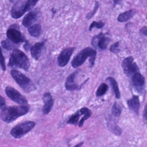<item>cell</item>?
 Instances as JSON below:
<instances>
[{"mask_svg":"<svg viewBox=\"0 0 147 147\" xmlns=\"http://www.w3.org/2000/svg\"><path fill=\"white\" fill-rule=\"evenodd\" d=\"M29 111V107L25 105L6 107L1 109L0 116L4 122L12 123L19 117L27 114Z\"/></svg>","mask_w":147,"mask_h":147,"instance_id":"6da1fadb","label":"cell"},{"mask_svg":"<svg viewBox=\"0 0 147 147\" xmlns=\"http://www.w3.org/2000/svg\"><path fill=\"white\" fill-rule=\"evenodd\" d=\"M97 55V51L91 47H86L81 51L72 60L71 65L74 68L82 66L89 57V67L94 66Z\"/></svg>","mask_w":147,"mask_h":147,"instance_id":"7a4b0ae2","label":"cell"},{"mask_svg":"<svg viewBox=\"0 0 147 147\" xmlns=\"http://www.w3.org/2000/svg\"><path fill=\"white\" fill-rule=\"evenodd\" d=\"M8 65L11 67H18L28 71L30 66V59L24 52L15 49L13 51Z\"/></svg>","mask_w":147,"mask_h":147,"instance_id":"3957f363","label":"cell"},{"mask_svg":"<svg viewBox=\"0 0 147 147\" xmlns=\"http://www.w3.org/2000/svg\"><path fill=\"white\" fill-rule=\"evenodd\" d=\"M38 1V0L18 1L11 10L12 18L15 19L20 18L26 12L31 11Z\"/></svg>","mask_w":147,"mask_h":147,"instance_id":"277c9868","label":"cell"},{"mask_svg":"<svg viewBox=\"0 0 147 147\" xmlns=\"http://www.w3.org/2000/svg\"><path fill=\"white\" fill-rule=\"evenodd\" d=\"M11 74L17 84L26 92H30L36 89L35 83L23 73L18 70L13 69L11 71Z\"/></svg>","mask_w":147,"mask_h":147,"instance_id":"5b68a950","label":"cell"},{"mask_svg":"<svg viewBox=\"0 0 147 147\" xmlns=\"http://www.w3.org/2000/svg\"><path fill=\"white\" fill-rule=\"evenodd\" d=\"M35 126L36 123L33 121H25L13 127L11 130V135L15 138H20L30 132Z\"/></svg>","mask_w":147,"mask_h":147,"instance_id":"8992f818","label":"cell"},{"mask_svg":"<svg viewBox=\"0 0 147 147\" xmlns=\"http://www.w3.org/2000/svg\"><path fill=\"white\" fill-rule=\"evenodd\" d=\"M7 36L8 39L15 44L25 42L27 41L25 36L19 30V26L17 24L12 25L7 29Z\"/></svg>","mask_w":147,"mask_h":147,"instance_id":"52a82bcc","label":"cell"},{"mask_svg":"<svg viewBox=\"0 0 147 147\" xmlns=\"http://www.w3.org/2000/svg\"><path fill=\"white\" fill-rule=\"evenodd\" d=\"M134 61L133 57L130 56L125 57L121 63L124 73L128 77H131L136 73L139 72V68Z\"/></svg>","mask_w":147,"mask_h":147,"instance_id":"ba28073f","label":"cell"},{"mask_svg":"<svg viewBox=\"0 0 147 147\" xmlns=\"http://www.w3.org/2000/svg\"><path fill=\"white\" fill-rule=\"evenodd\" d=\"M111 39L109 37L106 36V34L100 32L94 36L91 41V44L95 49H98L101 51H105L107 49Z\"/></svg>","mask_w":147,"mask_h":147,"instance_id":"9c48e42d","label":"cell"},{"mask_svg":"<svg viewBox=\"0 0 147 147\" xmlns=\"http://www.w3.org/2000/svg\"><path fill=\"white\" fill-rule=\"evenodd\" d=\"M5 92L7 96L14 102L22 105H25L28 104V101L26 98L12 87H7Z\"/></svg>","mask_w":147,"mask_h":147,"instance_id":"30bf717a","label":"cell"},{"mask_svg":"<svg viewBox=\"0 0 147 147\" xmlns=\"http://www.w3.org/2000/svg\"><path fill=\"white\" fill-rule=\"evenodd\" d=\"M75 49L74 47H69L62 51L57 59V64L59 67H63L68 64Z\"/></svg>","mask_w":147,"mask_h":147,"instance_id":"8fae6325","label":"cell"},{"mask_svg":"<svg viewBox=\"0 0 147 147\" xmlns=\"http://www.w3.org/2000/svg\"><path fill=\"white\" fill-rule=\"evenodd\" d=\"M131 82L133 86L138 92L141 93L144 91L145 78L140 72L136 73L131 76Z\"/></svg>","mask_w":147,"mask_h":147,"instance_id":"7c38bea8","label":"cell"},{"mask_svg":"<svg viewBox=\"0 0 147 147\" xmlns=\"http://www.w3.org/2000/svg\"><path fill=\"white\" fill-rule=\"evenodd\" d=\"M39 10L37 9L30 12L27 13L23 19L22 24L25 27L29 28L37 20L39 17Z\"/></svg>","mask_w":147,"mask_h":147,"instance_id":"4fadbf2b","label":"cell"},{"mask_svg":"<svg viewBox=\"0 0 147 147\" xmlns=\"http://www.w3.org/2000/svg\"><path fill=\"white\" fill-rule=\"evenodd\" d=\"M44 105L42 107V112L44 114H48L50 112L54 105V100L51 93L49 92L45 93L42 98Z\"/></svg>","mask_w":147,"mask_h":147,"instance_id":"5bb4252c","label":"cell"},{"mask_svg":"<svg viewBox=\"0 0 147 147\" xmlns=\"http://www.w3.org/2000/svg\"><path fill=\"white\" fill-rule=\"evenodd\" d=\"M78 73V70H76L69 75L67 78L65 82V88L67 91H75L80 88V87L77 85L75 81L76 77Z\"/></svg>","mask_w":147,"mask_h":147,"instance_id":"9a60e30c","label":"cell"},{"mask_svg":"<svg viewBox=\"0 0 147 147\" xmlns=\"http://www.w3.org/2000/svg\"><path fill=\"white\" fill-rule=\"evenodd\" d=\"M45 44V41L36 43L30 49L31 55L35 60L38 61L42 55V49Z\"/></svg>","mask_w":147,"mask_h":147,"instance_id":"2e32d148","label":"cell"},{"mask_svg":"<svg viewBox=\"0 0 147 147\" xmlns=\"http://www.w3.org/2000/svg\"><path fill=\"white\" fill-rule=\"evenodd\" d=\"M127 105L130 110L138 114L140 107V100L139 97L137 95H133L131 98L127 101Z\"/></svg>","mask_w":147,"mask_h":147,"instance_id":"e0dca14e","label":"cell"},{"mask_svg":"<svg viewBox=\"0 0 147 147\" xmlns=\"http://www.w3.org/2000/svg\"><path fill=\"white\" fill-rule=\"evenodd\" d=\"M136 13V10L131 9L119 14L117 18V20L120 23L127 22L133 18Z\"/></svg>","mask_w":147,"mask_h":147,"instance_id":"ac0fdd59","label":"cell"},{"mask_svg":"<svg viewBox=\"0 0 147 147\" xmlns=\"http://www.w3.org/2000/svg\"><path fill=\"white\" fill-rule=\"evenodd\" d=\"M106 81L110 83L112 89H113V93L115 94V97L117 99L120 98V91H119V88L118 84L116 80L113 77L110 76V77H107V78Z\"/></svg>","mask_w":147,"mask_h":147,"instance_id":"d6986e66","label":"cell"},{"mask_svg":"<svg viewBox=\"0 0 147 147\" xmlns=\"http://www.w3.org/2000/svg\"><path fill=\"white\" fill-rule=\"evenodd\" d=\"M28 31L32 36L33 37H38L41 35L42 27L39 24H36L30 26L28 28Z\"/></svg>","mask_w":147,"mask_h":147,"instance_id":"ffe728a7","label":"cell"},{"mask_svg":"<svg viewBox=\"0 0 147 147\" xmlns=\"http://www.w3.org/2000/svg\"><path fill=\"white\" fill-rule=\"evenodd\" d=\"M79 111L81 113L82 115H83V117L82 118L78 124L79 127H82L83 126L84 122L91 117L92 113L91 111L87 107H82Z\"/></svg>","mask_w":147,"mask_h":147,"instance_id":"44dd1931","label":"cell"},{"mask_svg":"<svg viewBox=\"0 0 147 147\" xmlns=\"http://www.w3.org/2000/svg\"><path fill=\"white\" fill-rule=\"evenodd\" d=\"M108 88H109V87L107 84L105 83H101L96 91V96L97 97H100L105 95L108 91Z\"/></svg>","mask_w":147,"mask_h":147,"instance_id":"7402d4cb","label":"cell"},{"mask_svg":"<svg viewBox=\"0 0 147 147\" xmlns=\"http://www.w3.org/2000/svg\"><path fill=\"white\" fill-rule=\"evenodd\" d=\"M1 45L4 49L7 51L12 50L17 47L16 44L12 42L9 39L2 40L1 42Z\"/></svg>","mask_w":147,"mask_h":147,"instance_id":"603a6c76","label":"cell"},{"mask_svg":"<svg viewBox=\"0 0 147 147\" xmlns=\"http://www.w3.org/2000/svg\"><path fill=\"white\" fill-rule=\"evenodd\" d=\"M81 115H82V114L80 112V111H77L69 118L67 123L68 124L74 125L78 124V121Z\"/></svg>","mask_w":147,"mask_h":147,"instance_id":"cb8c5ba5","label":"cell"},{"mask_svg":"<svg viewBox=\"0 0 147 147\" xmlns=\"http://www.w3.org/2000/svg\"><path fill=\"white\" fill-rule=\"evenodd\" d=\"M108 126L110 130L116 136H119L122 134V131L121 128L119 127L116 124L111 123L108 124Z\"/></svg>","mask_w":147,"mask_h":147,"instance_id":"d4e9b609","label":"cell"},{"mask_svg":"<svg viewBox=\"0 0 147 147\" xmlns=\"http://www.w3.org/2000/svg\"><path fill=\"white\" fill-rule=\"evenodd\" d=\"M122 108L116 102H114L112 109V114L115 117H119L121 115Z\"/></svg>","mask_w":147,"mask_h":147,"instance_id":"484cf974","label":"cell"},{"mask_svg":"<svg viewBox=\"0 0 147 147\" xmlns=\"http://www.w3.org/2000/svg\"><path fill=\"white\" fill-rule=\"evenodd\" d=\"M99 7V2H98L97 1H95L93 9L92 11H91L90 12L88 13V14H87L86 16V18L88 20H89L92 19V18L94 16V15L96 14V12H97L98 9Z\"/></svg>","mask_w":147,"mask_h":147,"instance_id":"4316f807","label":"cell"},{"mask_svg":"<svg viewBox=\"0 0 147 147\" xmlns=\"http://www.w3.org/2000/svg\"><path fill=\"white\" fill-rule=\"evenodd\" d=\"M105 25V23L102 21H93L89 26V30L91 31L95 27L97 29H100L103 28Z\"/></svg>","mask_w":147,"mask_h":147,"instance_id":"83f0119b","label":"cell"},{"mask_svg":"<svg viewBox=\"0 0 147 147\" xmlns=\"http://www.w3.org/2000/svg\"><path fill=\"white\" fill-rule=\"evenodd\" d=\"M0 66L3 71H5L6 69V67L5 61V57L3 55L2 50L0 46Z\"/></svg>","mask_w":147,"mask_h":147,"instance_id":"f1b7e54d","label":"cell"},{"mask_svg":"<svg viewBox=\"0 0 147 147\" xmlns=\"http://www.w3.org/2000/svg\"><path fill=\"white\" fill-rule=\"evenodd\" d=\"M119 43L118 42L115 43L110 47V50L112 53L117 54L119 53L120 50L119 49Z\"/></svg>","mask_w":147,"mask_h":147,"instance_id":"f546056e","label":"cell"},{"mask_svg":"<svg viewBox=\"0 0 147 147\" xmlns=\"http://www.w3.org/2000/svg\"><path fill=\"white\" fill-rule=\"evenodd\" d=\"M6 107L5 100L2 96L0 95V109H3Z\"/></svg>","mask_w":147,"mask_h":147,"instance_id":"4dcf8cb0","label":"cell"},{"mask_svg":"<svg viewBox=\"0 0 147 147\" xmlns=\"http://www.w3.org/2000/svg\"><path fill=\"white\" fill-rule=\"evenodd\" d=\"M32 46L30 43L29 42V41L27 40V41L25 42V44L24 45V50H25L26 51H29V50H30Z\"/></svg>","mask_w":147,"mask_h":147,"instance_id":"1f68e13d","label":"cell"},{"mask_svg":"<svg viewBox=\"0 0 147 147\" xmlns=\"http://www.w3.org/2000/svg\"><path fill=\"white\" fill-rule=\"evenodd\" d=\"M140 33L144 36H147V27L146 26H143L141 29H140Z\"/></svg>","mask_w":147,"mask_h":147,"instance_id":"d6a6232c","label":"cell"},{"mask_svg":"<svg viewBox=\"0 0 147 147\" xmlns=\"http://www.w3.org/2000/svg\"><path fill=\"white\" fill-rule=\"evenodd\" d=\"M143 117L144 121V122L146 123L147 122V106H145V108H144V110L143 115Z\"/></svg>","mask_w":147,"mask_h":147,"instance_id":"836d02e7","label":"cell"},{"mask_svg":"<svg viewBox=\"0 0 147 147\" xmlns=\"http://www.w3.org/2000/svg\"><path fill=\"white\" fill-rule=\"evenodd\" d=\"M83 144H84V142H81L80 143L78 144H76V145L75 146L73 147H82Z\"/></svg>","mask_w":147,"mask_h":147,"instance_id":"e575fe53","label":"cell"},{"mask_svg":"<svg viewBox=\"0 0 147 147\" xmlns=\"http://www.w3.org/2000/svg\"><path fill=\"white\" fill-rule=\"evenodd\" d=\"M120 2H121V1H113V3H114V6H115L117 4H119L120 3Z\"/></svg>","mask_w":147,"mask_h":147,"instance_id":"d590c367","label":"cell"},{"mask_svg":"<svg viewBox=\"0 0 147 147\" xmlns=\"http://www.w3.org/2000/svg\"><path fill=\"white\" fill-rule=\"evenodd\" d=\"M51 11H52V13H53V14H55V13H56V10H55L54 8H53V9H52V10H51Z\"/></svg>","mask_w":147,"mask_h":147,"instance_id":"8d00e7d4","label":"cell"}]
</instances>
